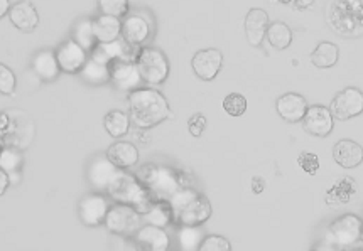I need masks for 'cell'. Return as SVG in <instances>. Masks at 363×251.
Returning <instances> with one entry per match:
<instances>
[{
  "label": "cell",
  "mask_w": 363,
  "mask_h": 251,
  "mask_svg": "<svg viewBox=\"0 0 363 251\" xmlns=\"http://www.w3.org/2000/svg\"><path fill=\"white\" fill-rule=\"evenodd\" d=\"M131 120L137 128H153L171 116L169 103L157 90L137 88L129 93Z\"/></svg>",
  "instance_id": "cell-1"
},
{
  "label": "cell",
  "mask_w": 363,
  "mask_h": 251,
  "mask_svg": "<svg viewBox=\"0 0 363 251\" xmlns=\"http://www.w3.org/2000/svg\"><path fill=\"white\" fill-rule=\"evenodd\" d=\"M326 20L341 37L357 39L363 36V0H330Z\"/></svg>",
  "instance_id": "cell-2"
},
{
  "label": "cell",
  "mask_w": 363,
  "mask_h": 251,
  "mask_svg": "<svg viewBox=\"0 0 363 251\" xmlns=\"http://www.w3.org/2000/svg\"><path fill=\"white\" fill-rule=\"evenodd\" d=\"M174 223L181 226H200L211 216L210 201L196 190L184 185L169 199Z\"/></svg>",
  "instance_id": "cell-3"
},
{
  "label": "cell",
  "mask_w": 363,
  "mask_h": 251,
  "mask_svg": "<svg viewBox=\"0 0 363 251\" xmlns=\"http://www.w3.org/2000/svg\"><path fill=\"white\" fill-rule=\"evenodd\" d=\"M107 192L110 194V197L115 202H122V204L137 207L141 213L153 201V196H150L145 184L137 179V177H133L132 174L124 171L117 172L112 183L109 184V188H107Z\"/></svg>",
  "instance_id": "cell-4"
},
{
  "label": "cell",
  "mask_w": 363,
  "mask_h": 251,
  "mask_svg": "<svg viewBox=\"0 0 363 251\" xmlns=\"http://www.w3.org/2000/svg\"><path fill=\"white\" fill-rule=\"evenodd\" d=\"M141 180L149 189L154 201H167L184 188L181 176L176 171L164 166H145L142 167Z\"/></svg>",
  "instance_id": "cell-5"
},
{
  "label": "cell",
  "mask_w": 363,
  "mask_h": 251,
  "mask_svg": "<svg viewBox=\"0 0 363 251\" xmlns=\"http://www.w3.org/2000/svg\"><path fill=\"white\" fill-rule=\"evenodd\" d=\"M326 241L330 250H363V221L355 214H343L331 223Z\"/></svg>",
  "instance_id": "cell-6"
},
{
  "label": "cell",
  "mask_w": 363,
  "mask_h": 251,
  "mask_svg": "<svg viewBox=\"0 0 363 251\" xmlns=\"http://www.w3.org/2000/svg\"><path fill=\"white\" fill-rule=\"evenodd\" d=\"M142 214L137 207L122 204V202H117V204L110 206L109 214H107L105 226L110 233L122 236H131L133 233L139 231V226L142 224Z\"/></svg>",
  "instance_id": "cell-7"
},
{
  "label": "cell",
  "mask_w": 363,
  "mask_h": 251,
  "mask_svg": "<svg viewBox=\"0 0 363 251\" xmlns=\"http://www.w3.org/2000/svg\"><path fill=\"white\" fill-rule=\"evenodd\" d=\"M137 66L142 80L149 85H161L169 76V61L161 51L155 47H144L137 58Z\"/></svg>",
  "instance_id": "cell-8"
},
{
  "label": "cell",
  "mask_w": 363,
  "mask_h": 251,
  "mask_svg": "<svg viewBox=\"0 0 363 251\" xmlns=\"http://www.w3.org/2000/svg\"><path fill=\"white\" fill-rule=\"evenodd\" d=\"M330 110L335 118L345 120L355 118V116L363 114V93L358 88H345L343 92H340L333 98Z\"/></svg>",
  "instance_id": "cell-9"
},
{
  "label": "cell",
  "mask_w": 363,
  "mask_h": 251,
  "mask_svg": "<svg viewBox=\"0 0 363 251\" xmlns=\"http://www.w3.org/2000/svg\"><path fill=\"white\" fill-rule=\"evenodd\" d=\"M132 44L127 41H110V42H97L92 49V56L90 58L95 61L103 64H114L115 61H133V58H139V53H131Z\"/></svg>",
  "instance_id": "cell-10"
},
{
  "label": "cell",
  "mask_w": 363,
  "mask_h": 251,
  "mask_svg": "<svg viewBox=\"0 0 363 251\" xmlns=\"http://www.w3.org/2000/svg\"><path fill=\"white\" fill-rule=\"evenodd\" d=\"M56 58H58L61 71L68 73V75L80 73L86 64V61H88L86 49L80 44V42H76L75 39H70V41L63 42V44L58 47V51H56Z\"/></svg>",
  "instance_id": "cell-11"
},
{
  "label": "cell",
  "mask_w": 363,
  "mask_h": 251,
  "mask_svg": "<svg viewBox=\"0 0 363 251\" xmlns=\"http://www.w3.org/2000/svg\"><path fill=\"white\" fill-rule=\"evenodd\" d=\"M110 81L120 92L132 93L141 86L142 75L139 71V66L133 61H115L110 68Z\"/></svg>",
  "instance_id": "cell-12"
},
{
  "label": "cell",
  "mask_w": 363,
  "mask_h": 251,
  "mask_svg": "<svg viewBox=\"0 0 363 251\" xmlns=\"http://www.w3.org/2000/svg\"><path fill=\"white\" fill-rule=\"evenodd\" d=\"M333 125H335V116L330 108L323 105L309 106L302 118V127L309 135L314 137H328L333 132Z\"/></svg>",
  "instance_id": "cell-13"
},
{
  "label": "cell",
  "mask_w": 363,
  "mask_h": 251,
  "mask_svg": "<svg viewBox=\"0 0 363 251\" xmlns=\"http://www.w3.org/2000/svg\"><path fill=\"white\" fill-rule=\"evenodd\" d=\"M193 71L200 80L211 81L218 76L220 69L223 64V54L222 51L215 49V47H208V49L198 51L193 56Z\"/></svg>",
  "instance_id": "cell-14"
},
{
  "label": "cell",
  "mask_w": 363,
  "mask_h": 251,
  "mask_svg": "<svg viewBox=\"0 0 363 251\" xmlns=\"http://www.w3.org/2000/svg\"><path fill=\"white\" fill-rule=\"evenodd\" d=\"M109 209V202L102 194H88L80 201L78 213H80V219L86 226H98V224L105 223Z\"/></svg>",
  "instance_id": "cell-15"
},
{
  "label": "cell",
  "mask_w": 363,
  "mask_h": 251,
  "mask_svg": "<svg viewBox=\"0 0 363 251\" xmlns=\"http://www.w3.org/2000/svg\"><path fill=\"white\" fill-rule=\"evenodd\" d=\"M275 110L282 120L289 123H297L302 122L306 111H308V102L299 93H286L278 98Z\"/></svg>",
  "instance_id": "cell-16"
},
{
  "label": "cell",
  "mask_w": 363,
  "mask_h": 251,
  "mask_svg": "<svg viewBox=\"0 0 363 251\" xmlns=\"http://www.w3.org/2000/svg\"><path fill=\"white\" fill-rule=\"evenodd\" d=\"M269 25V16L263 8H250L247 17H245V34H247L249 44L252 47L261 46L263 37L267 36Z\"/></svg>",
  "instance_id": "cell-17"
},
{
  "label": "cell",
  "mask_w": 363,
  "mask_h": 251,
  "mask_svg": "<svg viewBox=\"0 0 363 251\" xmlns=\"http://www.w3.org/2000/svg\"><path fill=\"white\" fill-rule=\"evenodd\" d=\"M136 243L145 251H166L169 248V236L164 228L145 224L136 233Z\"/></svg>",
  "instance_id": "cell-18"
},
{
  "label": "cell",
  "mask_w": 363,
  "mask_h": 251,
  "mask_svg": "<svg viewBox=\"0 0 363 251\" xmlns=\"http://www.w3.org/2000/svg\"><path fill=\"white\" fill-rule=\"evenodd\" d=\"M333 159L340 167L355 169L363 162V147L355 140L345 138L333 147Z\"/></svg>",
  "instance_id": "cell-19"
},
{
  "label": "cell",
  "mask_w": 363,
  "mask_h": 251,
  "mask_svg": "<svg viewBox=\"0 0 363 251\" xmlns=\"http://www.w3.org/2000/svg\"><path fill=\"white\" fill-rule=\"evenodd\" d=\"M8 17H11V23L23 32H32L39 24V14L36 7L29 0H20L16 6H12Z\"/></svg>",
  "instance_id": "cell-20"
},
{
  "label": "cell",
  "mask_w": 363,
  "mask_h": 251,
  "mask_svg": "<svg viewBox=\"0 0 363 251\" xmlns=\"http://www.w3.org/2000/svg\"><path fill=\"white\" fill-rule=\"evenodd\" d=\"M117 172H119V167L107 155L105 157H97L88 167V180L95 189H107Z\"/></svg>",
  "instance_id": "cell-21"
},
{
  "label": "cell",
  "mask_w": 363,
  "mask_h": 251,
  "mask_svg": "<svg viewBox=\"0 0 363 251\" xmlns=\"http://www.w3.org/2000/svg\"><path fill=\"white\" fill-rule=\"evenodd\" d=\"M150 34V25L139 14H127L122 20V37L129 44L139 46L147 41Z\"/></svg>",
  "instance_id": "cell-22"
},
{
  "label": "cell",
  "mask_w": 363,
  "mask_h": 251,
  "mask_svg": "<svg viewBox=\"0 0 363 251\" xmlns=\"http://www.w3.org/2000/svg\"><path fill=\"white\" fill-rule=\"evenodd\" d=\"M32 71L36 76L42 81H54L56 78L61 73V66H59L58 58L53 51H39V53L32 58Z\"/></svg>",
  "instance_id": "cell-23"
},
{
  "label": "cell",
  "mask_w": 363,
  "mask_h": 251,
  "mask_svg": "<svg viewBox=\"0 0 363 251\" xmlns=\"http://www.w3.org/2000/svg\"><path fill=\"white\" fill-rule=\"evenodd\" d=\"M107 157L119 169H131L139 162V150L131 142H115L107 150Z\"/></svg>",
  "instance_id": "cell-24"
},
{
  "label": "cell",
  "mask_w": 363,
  "mask_h": 251,
  "mask_svg": "<svg viewBox=\"0 0 363 251\" xmlns=\"http://www.w3.org/2000/svg\"><path fill=\"white\" fill-rule=\"evenodd\" d=\"M93 31L98 42L117 41L122 34V20H120V17L102 14L97 19H93Z\"/></svg>",
  "instance_id": "cell-25"
},
{
  "label": "cell",
  "mask_w": 363,
  "mask_h": 251,
  "mask_svg": "<svg viewBox=\"0 0 363 251\" xmlns=\"http://www.w3.org/2000/svg\"><path fill=\"white\" fill-rule=\"evenodd\" d=\"M141 214L145 224H154V226L161 228H166L171 221H174L172 207L167 201H154L153 199Z\"/></svg>",
  "instance_id": "cell-26"
},
{
  "label": "cell",
  "mask_w": 363,
  "mask_h": 251,
  "mask_svg": "<svg viewBox=\"0 0 363 251\" xmlns=\"http://www.w3.org/2000/svg\"><path fill=\"white\" fill-rule=\"evenodd\" d=\"M81 80L85 81L86 85L90 86H102L110 81V66L109 64H103L95 61V59L90 58L86 64L83 66V69L80 71Z\"/></svg>",
  "instance_id": "cell-27"
},
{
  "label": "cell",
  "mask_w": 363,
  "mask_h": 251,
  "mask_svg": "<svg viewBox=\"0 0 363 251\" xmlns=\"http://www.w3.org/2000/svg\"><path fill=\"white\" fill-rule=\"evenodd\" d=\"M340 59V47L333 42H319L316 49L311 53V63L319 69L333 68Z\"/></svg>",
  "instance_id": "cell-28"
},
{
  "label": "cell",
  "mask_w": 363,
  "mask_h": 251,
  "mask_svg": "<svg viewBox=\"0 0 363 251\" xmlns=\"http://www.w3.org/2000/svg\"><path fill=\"white\" fill-rule=\"evenodd\" d=\"M266 37H267V41H269V44L274 47L275 51H284L291 46L292 31L286 23L275 20V23H272L269 25V29H267Z\"/></svg>",
  "instance_id": "cell-29"
},
{
  "label": "cell",
  "mask_w": 363,
  "mask_h": 251,
  "mask_svg": "<svg viewBox=\"0 0 363 251\" xmlns=\"http://www.w3.org/2000/svg\"><path fill=\"white\" fill-rule=\"evenodd\" d=\"M103 127L112 137H124L129 132V127H131V116L120 110L109 111L103 118Z\"/></svg>",
  "instance_id": "cell-30"
},
{
  "label": "cell",
  "mask_w": 363,
  "mask_h": 251,
  "mask_svg": "<svg viewBox=\"0 0 363 251\" xmlns=\"http://www.w3.org/2000/svg\"><path fill=\"white\" fill-rule=\"evenodd\" d=\"M73 39L76 42H80L86 51H92L95 44L98 42L93 31V20H83V23L78 24L75 27V32H73Z\"/></svg>",
  "instance_id": "cell-31"
},
{
  "label": "cell",
  "mask_w": 363,
  "mask_h": 251,
  "mask_svg": "<svg viewBox=\"0 0 363 251\" xmlns=\"http://www.w3.org/2000/svg\"><path fill=\"white\" fill-rule=\"evenodd\" d=\"M179 246L186 251L200 250L201 246V231L196 226H183L178 233Z\"/></svg>",
  "instance_id": "cell-32"
},
{
  "label": "cell",
  "mask_w": 363,
  "mask_h": 251,
  "mask_svg": "<svg viewBox=\"0 0 363 251\" xmlns=\"http://www.w3.org/2000/svg\"><path fill=\"white\" fill-rule=\"evenodd\" d=\"M223 110L230 116H242L247 111V98L240 93H232L223 99Z\"/></svg>",
  "instance_id": "cell-33"
},
{
  "label": "cell",
  "mask_w": 363,
  "mask_h": 251,
  "mask_svg": "<svg viewBox=\"0 0 363 251\" xmlns=\"http://www.w3.org/2000/svg\"><path fill=\"white\" fill-rule=\"evenodd\" d=\"M102 14L124 17L129 12V0H98Z\"/></svg>",
  "instance_id": "cell-34"
},
{
  "label": "cell",
  "mask_w": 363,
  "mask_h": 251,
  "mask_svg": "<svg viewBox=\"0 0 363 251\" xmlns=\"http://www.w3.org/2000/svg\"><path fill=\"white\" fill-rule=\"evenodd\" d=\"M20 164H23V155L14 149H4L0 155V169L11 174V172L19 171Z\"/></svg>",
  "instance_id": "cell-35"
},
{
  "label": "cell",
  "mask_w": 363,
  "mask_h": 251,
  "mask_svg": "<svg viewBox=\"0 0 363 251\" xmlns=\"http://www.w3.org/2000/svg\"><path fill=\"white\" fill-rule=\"evenodd\" d=\"M230 250H232L230 241H228L227 238L218 236V235L206 236L200 246V251H230Z\"/></svg>",
  "instance_id": "cell-36"
},
{
  "label": "cell",
  "mask_w": 363,
  "mask_h": 251,
  "mask_svg": "<svg viewBox=\"0 0 363 251\" xmlns=\"http://www.w3.org/2000/svg\"><path fill=\"white\" fill-rule=\"evenodd\" d=\"M16 90V75L12 73V69L6 66V64H0V92L2 94H12Z\"/></svg>",
  "instance_id": "cell-37"
},
{
  "label": "cell",
  "mask_w": 363,
  "mask_h": 251,
  "mask_svg": "<svg viewBox=\"0 0 363 251\" xmlns=\"http://www.w3.org/2000/svg\"><path fill=\"white\" fill-rule=\"evenodd\" d=\"M297 164L304 172H308L309 176H314L319 171V159L316 154L311 152H301L297 157Z\"/></svg>",
  "instance_id": "cell-38"
},
{
  "label": "cell",
  "mask_w": 363,
  "mask_h": 251,
  "mask_svg": "<svg viewBox=\"0 0 363 251\" xmlns=\"http://www.w3.org/2000/svg\"><path fill=\"white\" fill-rule=\"evenodd\" d=\"M206 128V116L203 114H194L188 120V130L193 137H201V133Z\"/></svg>",
  "instance_id": "cell-39"
},
{
  "label": "cell",
  "mask_w": 363,
  "mask_h": 251,
  "mask_svg": "<svg viewBox=\"0 0 363 251\" xmlns=\"http://www.w3.org/2000/svg\"><path fill=\"white\" fill-rule=\"evenodd\" d=\"M263 189H266V180L262 177L255 176L252 179V192L254 194H262Z\"/></svg>",
  "instance_id": "cell-40"
},
{
  "label": "cell",
  "mask_w": 363,
  "mask_h": 251,
  "mask_svg": "<svg viewBox=\"0 0 363 251\" xmlns=\"http://www.w3.org/2000/svg\"><path fill=\"white\" fill-rule=\"evenodd\" d=\"M8 184H11V179H8V172L2 171L0 172V194L4 196V192L8 189Z\"/></svg>",
  "instance_id": "cell-41"
},
{
  "label": "cell",
  "mask_w": 363,
  "mask_h": 251,
  "mask_svg": "<svg viewBox=\"0 0 363 251\" xmlns=\"http://www.w3.org/2000/svg\"><path fill=\"white\" fill-rule=\"evenodd\" d=\"M314 0H294V7L297 8V11H304V8H308L313 6Z\"/></svg>",
  "instance_id": "cell-42"
},
{
  "label": "cell",
  "mask_w": 363,
  "mask_h": 251,
  "mask_svg": "<svg viewBox=\"0 0 363 251\" xmlns=\"http://www.w3.org/2000/svg\"><path fill=\"white\" fill-rule=\"evenodd\" d=\"M8 12H11V4H8V0H0V17L8 14Z\"/></svg>",
  "instance_id": "cell-43"
},
{
  "label": "cell",
  "mask_w": 363,
  "mask_h": 251,
  "mask_svg": "<svg viewBox=\"0 0 363 251\" xmlns=\"http://www.w3.org/2000/svg\"><path fill=\"white\" fill-rule=\"evenodd\" d=\"M0 118H2V123H0V128H2V132H6L7 125H8V116H7L6 114H2V116H0Z\"/></svg>",
  "instance_id": "cell-44"
},
{
  "label": "cell",
  "mask_w": 363,
  "mask_h": 251,
  "mask_svg": "<svg viewBox=\"0 0 363 251\" xmlns=\"http://www.w3.org/2000/svg\"><path fill=\"white\" fill-rule=\"evenodd\" d=\"M279 4H282V6H289V4H294V0H278Z\"/></svg>",
  "instance_id": "cell-45"
}]
</instances>
